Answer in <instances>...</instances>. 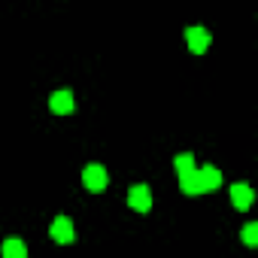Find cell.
<instances>
[{
	"label": "cell",
	"instance_id": "cell-7",
	"mask_svg": "<svg viewBox=\"0 0 258 258\" xmlns=\"http://www.w3.org/2000/svg\"><path fill=\"white\" fill-rule=\"evenodd\" d=\"M252 188L246 185V182H237V185H231V201H234V207L237 210H249L252 207Z\"/></svg>",
	"mask_w": 258,
	"mask_h": 258
},
{
	"label": "cell",
	"instance_id": "cell-8",
	"mask_svg": "<svg viewBox=\"0 0 258 258\" xmlns=\"http://www.w3.org/2000/svg\"><path fill=\"white\" fill-rule=\"evenodd\" d=\"M198 173H201L204 191H216V188L222 185V170H219V167H204V170H198Z\"/></svg>",
	"mask_w": 258,
	"mask_h": 258
},
{
	"label": "cell",
	"instance_id": "cell-4",
	"mask_svg": "<svg viewBox=\"0 0 258 258\" xmlns=\"http://www.w3.org/2000/svg\"><path fill=\"white\" fill-rule=\"evenodd\" d=\"M49 106H52L55 115H70L73 106H76V100H73V94H70L67 88H61V91H55V94L49 97Z\"/></svg>",
	"mask_w": 258,
	"mask_h": 258
},
{
	"label": "cell",
	"instance_id": "cell-10",
	"mask_svg": "<svg viewBox=\"0 0 258 258\" xmlns=\"http://www.w3.org/2000/svg\"><path fill=\"white\" fill-rule=\"evenodd\" d=\"M243 243L246 246H255L258 243V225H246L243 228Z\"/></svg>",
	"mask_w": 258,
	"mask_h": 258
},
{
	"label": "cell",
	"instance_id": "cell-6",
	"mask_svg": "<svg viewBox=\"0 0 258 258\" xmlns=\"http://www.w3.org/2000/svg\"><path fill=\"white\" fill-rule=\"evenodd\" d=\"M179 188H182L185 195H201V191H204V185H201V173H198L195 167L182 170V173H179Z\"/></svg>",
	"mask_w": 258,
	"mask_h": 258
},
{
	"label": "cell",
	"instance_id": "cell-11",
	"mask_svg": "<svg viewBox=\"0 0 258 258\" xmlns=\"http://www.w3.org/2000/svg\"><path fill=\"white\" fill-rule=\"evenodd\" d=\"M191 161H195V158H191V155H188V152H185V155H176V170H179V173H182V170H188V167H195V164H191Z\"/></svg>",
	"mask_w": 258,
	"mask_h": 258
},
{
	"label": "cell",
	"instance_id": "cell-5",
	"mask_svg": "<svg viewBox=\"0 0 258 258\" xmlns=\"http://www.w3.org/2000/svg\"><path fill=\"white\" fill-rule=\"evenodd\" d=\"M52 240H55V243H73V240H76L73 222H70L67 216H58V219L52 222Z\"/></svg>",
	"mask_w": 258,
	"mask_h": 258
},
{
	"label": "cell",
	"instance_id": "cell-1",
	"mask_svg": "<svg viewBox=\"0 0 258 258\" xmlns=\"http://www.w3.org/2000/svg\"><path fill=\"white\" fill-rule=\"evenodd\" d=\"M82 185L88 188V191H103L106 188V170L100 167V164H88L85 170H82Z\"/></svg>",
	"mask_w": 258,
	"mask_h": 258
},
{
	"label": "cell",
	"instance_id": "cell-9",
	"mask_svg": "<svg viewBox=\"0 0 258 258\" xmlns=\"http://www.w3.org/2000/svg\"><path fill=\"white\" fill-rule=\"evenodd\" d=\"M4 255H7V258H25V255H28V246H25L22 240H7V243H4Z\"/></svg>",
	"mask_w": 258,
	"mask_h": 258
},
{
	"label": "cell",
	"instance_id": "cell-2",
	"mask_svg": "<svg viewBox=\"0 0 258 258\" xmlns=\"http://www.w3.org/2000/svg\"><path fill=\"white\" fill-rule=\"evenodd\" d=\"M185 46H188L195 55H204V52L210 49V31H204V28H188V31H185Z\"/></svg>",
	"mask_w": 258,
	"mask_h": 258
},
{
	"label": "cell",
	"instance_id": "cell-3",
	"mask_svg": "<svg viewBox=\"0 0 258 258\" xmlns=\"http://www.w3.org/2000/svg\"><path fill=\"white\" fill-rule=\"evenodd\" d=\"M127 207L137 210V213H149V207H152L149 188H146V185H134L131 191H127Z\"/></svg>",
	"mask_w": 258,
	"mask_h": 258
}]
</instances>
